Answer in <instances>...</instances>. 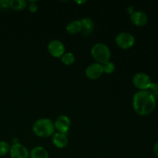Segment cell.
<instances>
[{
  "label": "cell",
  "instance_id": "cell-1",
  "mask_svg": "<svg viewBox=\"0 0 158 158\" xmlns=\"http://www.w3.org/2000/svg\"><path fill=\"white\" fill-rule=\"evenodd\" d=\"M133 107L134 111L140 116L151 114L156 107V98L149 90L136 93L133 97Z\"/></svg>",
  "mask_w": 158,
  "mask_h": 158
},
{
  "label": "cell",
  "instance_id": "cell-2",
  "mask_svg": "<svg viewBox=\"0 0 158 158\" xmlns=\"http://www.w3.org/2000/svg\"><path fill=\"white\" fill-rule=\"evenodd\" d=\"M32 131L40 137H48L52 136L55 131L54 123L48 118L39 119L34 123Z\"/></svg>",
  "mask_w": 158,
  "mask_h": 158
},
{
  "label": "cell",
  "instance_id": "cell-3",
  "mask_svg": "<svg viewBox=\"0 0 158 158\" xmlns=\"http://www.w3.org/2000/svg\"><path fill=\"white\" fill-rule=\"evenodd\" d=\"M91 55L97 63L103 65L110 61L111 53L109 47L106 44L98 43L93 46L91 49Z\"/></svg>",
  "mask_w": 158,
  "mask_h": 158
},
{
  "label": "cell",
  "instance_id": "cell-4",
  "mask_svg": "<svg viewBox=\"0 0 158 158\" xmlns=\"http://www.w3.org/2000/svg\"><path fill=\"white\" fill-rule=\"evenodd\" d=\"M116 44L123 49H127L135 44V37L130 32H123L115 37Z\"/></svg>",
  "mask_w": 158,
  "mask_h": 158
},
{
  "label": "cell",
  "instance_id": "cell-5",
  "mask_svg": "<svg viewBox=\"0 0 158 158\" xmlns=\"http://www.w3.org/2000/svg\"><path fill=\"white\" fill-rule=\"evenodd\" d=\"M133 83L134 86L142 90H148L151 87V85L152 83L151 79L149 76L145 73H137L133 77Z\"/></svg>",
  "mask_w": 158,
  "mask_h": 158
},
{
  "label": "cell",
  "instance_id": "cell-6",
  "mask_svg": "<svg viewBox=\"0 0 158 158\" xmlns=\"http://www.w3.org/2000/svg\"><path fill=\"white\" fill-rule=\"evenodd\" d=\"M47 49L49 54L55 58H61L62 56L66 52L64 44L58 40H51L48 44Z\"/></svg>",
  "mask_w": 158,
  "mask_h": 158
},
{
  "label": "cell",
  "instance_id": "cell-7",
  "mask_svg": "<svg viewBox=\"0 0 158 158\" xmlns=\"http://www.w3.org/2000/svg\"><path fill=\"white\" fill-rule=\"evenodd\" d=\"M71 120L66 115H60L54 122V127L58 132L66 134L70 128Z\"/></svg>",
  "mask_w": 158,
  "mask_h": 158
},
{
  "label": "cell",
  "instance_id": "cell-8",
  "mask_svg": "<svg viewBox=\"0 0 158 158\" xmlns=\"http://www.w3.org/2000/svg\"><path fill=\"white\" fill-rule=\"evenodd\" d=\"M11 158H29V153L24 145L15 143L11 146L9 151Z\"/></svg>",
  "mask_w": 158,
  "mask_h": 158
},
{
  "label": "cell",
  "instance_id": "cell-9",
  "mask_svg": "<svg viewBox=\"0 0 158 158\" xmlns=\"http://www.w3.org/2000/svg\"><path fill=\"white\" fill-rule=\"evenodd\" d=\"M85 73L89 80H97L103 74V66L98 63H92L86 67Z\"/></svg>",
  "mask_w": 158,
  "mask_h": 158
},
{
  "label": "cell",
  "instance_id": "cell-10",
  "mask_svg": "<svg viewBox=\"0 0 158 158\" xmlns=\"http://www.w3.org/2000/svg\"><path fill=\"white\" fill-rule=\"evenodd\" d=\"M131 21L136 26H143L148 23V16L143 11H134L131 15Z\"/></svg>",
  "mask_w": 158,
  "mask_h": 158
},
{
  "label": "cell",
  "instance_id": "cell-11",
  "mask_svg": "<svg viewBox=\"0 0 158 158\" xmlns=\"http://www.w3.org/2000/svg\"><path fill=\"white\" fill-rule=\"evenodd\" d=\"M68 142H69V140L66 134L56 132L54 133L52 135V143L57 148L63 149L66 148L68 144Z\"/></svg>",
  "mask_w": 158,
  "mask_h": 158
},
{
  "label": "cell",
  "instance_id": "cell-12",
  "mask_svg": "<svg viewBox=\"0 0 158 158\" xmlns=\"http://www.w3.org/2000/svg\"><path fill=\"white\" fill-rule=\"evenodd\" d=\"M82 25L81 32L84 35H89L94 32V23L89 17H84L80 20Z\"/></svg>",
  "mask_w": 158,
  "mask_h": 158
},
{
  "label": "cell",
  "instance_id": "cell-13",
  "mask_svg": "<svg viewBox=\"0 0 158 158\" xmlns=\"http://www.w3.org/2000/svg\"><path fill=\"white\" fill-rule=\"evenodd\" d=\"M30 158H49V153L43 147H35L29 153Z\"/></svg>",
  "mask_w": 158,
  "mask_h": 158
},
{
  "label": "cell",
  "instance_id": "cell-14",
  "mask_svg": "<svg viewBox=\"0 0 158 158\" xmlns=\"http://www.w3.org/2000/svg\"><path fill=\"white\" fill-rule=\"evenodd\" d=\"M66 30L69 34H77L78 32H81L82 25L80 20H73L68 23Z\"/></svg>",
  "mask_w": 158,
  "mask_h": 158
},
{
  "label": "cell",
  "instance_id": "cell-15",
  "mask_svg": "<svg viewBox=\"0 0 158 158\" xmlns=\"http://www.w3.org/2000/svg\"><path fill=\"white\" fill-rule=\"evenodd\" d=\"M27 6V2L25 0H10V8L15 11H21Z\"/></svg>",
  "mask_w": 158,
  "mask_h": 158
},
{
  "label": "cell",
  "instance_id": "cell-16",
  "mask_svg": "<svg viewBox=\"0 0 158 158\" xmlns=\"http://www.w3.org/2000/svg\"><path fill=\"white\" fill-rule=\"evenodd\" d=\"M60 60H61V62L63 64L66 65V66H69V65H72L73 63H74L76 58L73 53H72V52H65V53L62 56Z\"/></svg>",
  "mask_w": 158,
  "mask_h": 158
},
{
  "label": "cell",
  "instance_id": "cell-17",
  "mask_svg": "<svg viewBox=\"0 0 158 158\" xmlns=\"http://www.w3.org/2000/svg\"><path fill=\"white\" fill-rule=\"evenodd\" d=\"M11 146L6 141H0V157L6 156L8 153H9Z\"/></svg>",
  "mask_w": 158,
  "mask_h": 158
},
{
  "label": "cell",
  "instance_id": "cell-18",
  "mask_svg": "<svg viewBox=\"0 0 158 158\" xmlns=\"http://www.w3.org/2000/svg\"><path fill=\"white\" fill-rule=\"evenodd\" d=\"M103 66V73H106L107 74H110L114 72L116 69V66L113 62L108 61L106 63H105L104 64L102 65Z\"/></svg>",
  "mask_w": 158,
  "mask_h": 158
},
{
  "label": "cell",
  "instance_id": "cell-19",
  "mask_svg": "<svg viewBox=\"0 0 158 158\" xmlns=\"http://www.w3.org/2000/svg\"><path fill=\"white\" fill-rule=\"evenodd\" d=\"M150 92L154 95V97H158V83H152L150 87Z\"/></svg>",
  "mask_w": 158,
  "mask_h": 158
},
{
  "label": "cell",
  "instance_id": "cell-20",
  "mask_svg": "<svg viewBox=\"0 0 158 158\" xmlns=\"http://www.w3.org/2000/svg\"><path fill=\"white\" fill-rule=\"evenodd\" d=\"M10 8V0H0V9L6 10Z\"/></svg>",
  "mask_w": 158,
  "mask_h": 158
},
{
  "label": "cell",
  "instance_id": "cell-21",
  "mask_svg": "<svg viewBox=\"0 0 158 158\" xmlns=\"http://www.w3.org/2000/svg\"><path fill=\"white\" fill-rule=\"evenodd\" d=\"M28 7H29V10L32 13L37 12V10H38V6H37L35 2H29V5Z\"/></svg>",
  "mask_w": 158,
  "mask_h": 158
},
{
  "label": "cell",
  "instance_id": "cell-22",
  "mask_svg": "<svg viewBox=\"0 0 158 158\" xmlns=\"http://www.w3.org/2000/svg\"><path fill=\"white\" fill-rule=\"evenodd\" d=\"M153 151H154V154L156 155V157H158V141L154 144V148H153Z\"/></svg>",
  "mask_w": 158,
  "mask_h": 158
},
{
  "label": "cell",
  "instance_id": "cell-23",
  "mask_svg": "<svg viewBox=\"0 0 158 158\" xmlns=\"http://www.w3.org/2000/svg\"><path fill=\"white\" fill-rule=\"evenodd\" d=\"M134 8L133 7V6H129V7H128V9H127V12H128V13H130L131 15V14L133 13V12H134Z\"/></svg>",
  "mask_w": 158,
  "mask_h": 158
}]
</instances>
